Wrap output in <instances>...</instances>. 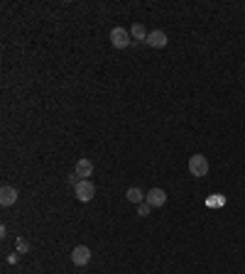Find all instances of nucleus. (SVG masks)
<instances>
[{
  "instance_id": "obj_1",
  "label": "nucleus",
  "mask_w": 245,
  "mask_h": 274,
  "mask_svg": "<svg viewBox=\"0 0 245 274\" xmlns=\"http://www.w3.org/2000/svg\"><path fill=\"white\" fill-rule=\"evenodd\" d=\"M189 172H191V177H196V179L206 177V174H209V159H206L204 154H191V157H189Z\"/></svg>"
},
{
  "instance_id": "obj_2",
  "label": "nucleus",
  "mask_w": 245,
  "mask_h": 274,
  "mask_svg": "<svg viewBox=\"0 0 245 274\" xmlns=\"http://www.w3.org/2000/svg\"><path fill=\"white\" fill-rule=\"evenodd\" d=\"M130 42H132L130 30H125V27H113V30H111V44H113L116 49H125V47H130Z\"/></svg>"
},
{
  "instance_id": "obj_3",
  "label": "nucleus",
  "mask_w": 245,
  "mask_h": 274,
  "mask_svg": "<svg viewBox=\"0 0 245 274\" xmlns=\"http://www.w3.org/2000/svg\"><path fill=\"white\" fill-rule=\"evenodd\" d=\"M74 193H76V198L81 201V203H89L93 196H96V186H93L91 179H86V182H79L74 186Z\"/></svg>"
},
{
  "instance_id": "obj_4",
  "label": "nucleus",
  "mask_w": 245,
  "mask_h": 274,
  "mask_svg": "<svg viewBox=\"0 0 245 274\" xmlns=\"http://www.w3.org/2000/svg\"><path fill=\"white\" fill-rule=\"evenodd\" d=\"M145 203L152 206V208H162V206L167 203V191H164V188H150V191L145 193Z\"/></svg>"
},
{
  "instance_id": "obj_5",
  "label": "nucleus",
  "mask_w": 245,
  "mask_h": 274,
  "mask_svg": "<svg viewBox=\"0 0 245 274\" xmlns=\"http://www.w3.org/2000/svg\"><path fill=\"white\" fill-rule=\"evenodd\" d=\"M71 262H74L76 267H86V265L91 262V250H89L86 245L74 247V250H71Z\"/></svg>"
},
{
  "instance_id": "obj_6",
  "label": "nucleus",
  "mask_w": 245,
  "mask_h": 274,
  "mask_svg": "<svg viewBox=\"0 0 245 274\" xmlns=\"http://www.w3.org/2000/svg\"><path fill=\"white\" fill-rule=\"evenodd\" d=\"M74 174H76L81 182H86L89 177H93V162L86 159V157H81V159L76 162V167H74Z\"/></svg>"
},
{
  "instance_id": "obj_7",
  "label": "nucleus",
  "mask_w": 245,
  "mask_h": 274,
  "mask_svg": "<svg viewBox=\"0 0 245 274\" xmlns=\"http://www.w3.org/2000/svg\"><path fill=\"white\" fill-rule=\"evenodd\" d=\"M167 32L162 30H152L150 34H147V39H145V44L147 47H154V49H162V47H167Z\"/></svg>"
},
{
  "instance_id": "obj_8",
  "label": "nucleus",
  "mask_w": 245,
  "mask_h": 274,
  "mask_svg": "<svg viewBox=\"0 0 245 274\" xmlns=\"http://www.w3.org/2000/svg\"><path fill=\"white\" fill-rule=\"evenodd\" d=\"M15 201H17V188H15V186H2V188H0V206L7 208V206H12Z\"/></svg>"
},
{
  "instance_id": "obj_9",
  "label": "nucleus",
  "mask_w": 245,
  "mask_h": 274,
  "mask_svg": "<svg viewBox=\"0 0 245 274\" xmlns=\"http://www.w3.org/2000/svg\"><path fill=\"white\" fill-rule=\"evenodd\" d=\"M147 34H150V32L145 30V25H142V22H135V25L130 27V37H132V42H145V39H147Z\"/></svg>"
},
{
  "instance_id": "obj_10",
  "label": "nucleus",
  "mask_w": 245,
  "mask_h": 274,
  "mask_svg": "<svg viewBox=\"0 0 245 274\" xmlns=\"http://www.w3.org/2000/svg\"><path fill=\"white\" fill-rule=\"evenodd\" d=\"M125 198H127L130 203H137V206H140V203H145V193H142L137 186H130V188L125 191Z\"/></svg>"
},
{
  "instance_id": "obj_11",
  "label": "nucleus",
  "mask_w": 245,
  "mask_h": 274,
  "mask_svg": "<svg viewBox=\"0 0 245 274\" xmlns=\"http://www.w3.org/2000/svg\"><path fill=\"white\" fill-rule=\"evenodd\" d=\"M150 211H152V206H147V203H140V206H137V215H140V218H147Z\"/></svg>"
}]
</instances>
